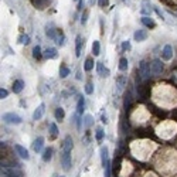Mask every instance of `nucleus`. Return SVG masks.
<instances>
[{"mask_svg": "<svg viewBox=\"0 0 177 177\" xmlns=\"http://www.w3.org/2000/svg\"><path fill=\"white\" fill-rule=\"evenodd\" d=\"M81 78H82V77H81V73L78 71V73H77V80H81Z\"/></svg>", "mask_w": 177, "mask_h": 177, "instance_id": "obj_44", "label": "nucleus"}, {"mask_svg": "<svg viewBox=\"0 0 177 177\" xmlns=\"http://www.w3.org/2000/svg\"><path fill=\"white\" fill-rule=\"evenodd\" d=\"M50 133L53 137H55L58 135V128H57L55 123H50Z\"/></svg>", "mask_w": 177, "mask_h": 177, "instance_id": "obj_32", "label": "nucleus"}, {"mask_svg": "<svg viewBox=\"0 0 177 177\" xmlns=\"http://www.w3.org/2000/svg\"><path fill=\"white\" fill-rule=\"evenodd\" d=\"M140 21H142V24L146 26L147 28H154V27H156L154 20H153L152 17H149V16H143L142 18H140Z\"/></svg>", "mask_w": 177, "mask_h": 177, "instance_id": "obj_14", "label": "nucleus"}, {"mask_svg": "<svg viewBox=\"0 0 177 177\" xmlns=\"http://www.w3.org/2000/svg\"><path fill=\"white\" fill-rule=\"evenodd\" d=\"M104 137H105V132H104V129L102 128H97V132H95V139H97V142H102L104 140Z\"/></svg>", "mask_w": 177, "mask_h": 177, "instance_id": "obj_27", "label": "nucleus"}, {"mask_svg": "<svg viewBox=\"0 0 177 177\" xmlns=\"http://www.w3.org/2000/svg\"><path fill=\"white\" fill-rule=\"evenodd\" d=\"M43 161H45V163H48L51 160V157H53V149L51 147H47V149H44L43 150Z\"/></svg>", "mask_w": 177, "mask_h": 177, "instance_id": "obj_20", "label": "nucleus"}, {"mask_svg": "<svg viewBox=\"0 0 177 177\" xmlns=\"http://www.w3.org/2000/svg\"><path fill=\"white\" fill-rule=\"evenodd\" d=\"M88 16H89L88 10H84V13H82V16H81V24H82V26L87 24V21H88Z\"/></svg>", "mask_w": 177, "mask_h": 177, "instance_id": "obj_34", "label": "nucleus"}, {"mask_svg": "<svg viewBox=\"0 0 177 177\" xmlns=\"http://www.w3.org/2000/svg\"><path fill=\"white\" fill-rule=\"evenodd\" d=\"M74 118H75L77 129H78V130H81V129H82V126H84V123H82V119L80 118V115H78V113H77V115H74Z\"/></svg>", "mask_w": 177, "mask_h": 177, "instance_id": "obj_33", "label": "nucleus"}, {"mask_svg": "<svg viewBox=\"0 0 177 177\" xmlns=\"http://www.w3.org/2000/svg\"><path fill=\"white\" fill-rule=\"evenodd\" d=\"M161 58L164 60V61H170L171 58H173V47L170 45V44H166L163 50H161Z\"/></svg>", "mask_w": 177, "mask_h": 177, "instance_id": "obj_7", "label": "nucleus"}, {"mask_svg": "<svg viewBox=\"0 0 177 177\" xmlns=\"http://www.w3.org/2000/svg\"><path fill=\"white\" fill-rule=\"evenodd\" d=\"M139 74L142 75V78L146 80V78H149L150 77V64H147L146 61H142L140 64H139Z\"/></svg>", "mask_w": 177, "mask_h": 177, "instance_id": "obj_4", "label": "nucleus"}, {"mask_svg": "<svg viewBox=\"0 0 177 177\" xmlns=\"http://www.w3.org/2000/svg\"><path fill=\"white\" fill-rule=\"evenodd\" d=\"M101 121H102V123H105V125L108 123V116H106L105 113H102V116H101Z\"/></svg>", "mask_w": 177, "mask_h": 177, "instance_id": "obj_43", "label": "nucleus"}, {"mask_svg": "<svg viewBox=\"0 0 177 177\" xmlns=\"http://www.w3.org/2000/svg\"><path fill=\"white\" fill-rule=\"evenodd\" d=\"M130 48H132V45H130V41H129V40L122 41V50H123V51H129Z\"/></svg>", "mask_w": 177, "mask_h": 177, "instance_id": "obj_36", "label": "nucleus"}, {"mask_svg": "<svg viewBox=\"0 0 177 177\" xmlns=\"http://www.w3.org/2000/svg\"><path fill=\"white\" fill-rule=\"evenodd\" d=\"M3 121L6 123H10V125H20L23 119H21V116H18L14 112H6L3 113Z\"/></svg>", "mask_w": 177, "mask_h": 177, "instance_id": "obj_1", "label": "nucleus"}, {"mask_svg": "<svg viewBox=\"0 0 177 177\" xmlns=\"http://www.w3.org/2000/svg\"><path fill=\"white\" fill-rule=\"evenodd\" d=\"M84 6H85V0H78V6H77V10H78V11H81V10L84 9Z\"/></svg>", "mask_w": 177, "mask_h": 177, "instance_id": "obj_40", "label": "nucleus"}, {"mask_svg": "<svg viewBox=\"0 0 177 177\" xmlns=\"http://www.w3.org/2000/svg\"><path fill=\"white\" fill-rule=\"evenodd\" d=\"M92 54H94V57H98L101 54V44H99L98 40H95L92 43Z\"/></svg>", "mask_w": 177, "mask_h": 177, "instance_id": "obj_25", "label": "nucleus"}, {"mask_svg": "<svg viewBox=\"0 0 177 177\" xmlns=\"http://www.w3.org/2000/svg\"><path fill=\"white\" fill-rule=\"evenodd\" d=\"M45 34L50 40H57V37H58V31H55L54 28H48V27H45Z\"/></svg>", "mask_w": 177, "mask_h": 177, "instance_id": "obj_24", "label": "nucleus"}, {"mask_svg": "<svg viewBox=\"0 0 177 177\" xmlns=\"http://www.w3.org/2000/svg\"><path fill=\"white\" fill-rule=\"evenodd\" d=\"M104 170H105L104 177H111V160H109V159H108V160L105 161V164H104Z\"/></svg>", "mask_w": 177, "mask_h": 177, "instance_id": "obj_29", "label": "nucleus"}, {"mask_svg": "<svg viewBox=\"0 0 177 177\" xmlns=\"http://www.w3.org/2000/svg\"><path fill=\"white\" fill-rule=\"evenodd\" d=\"M9 97V91L6 88H1L0 89V98L1 99H6V98Z\"/></svg>", "mask_w": 177, "mask_h": 177, "instance_id": "obj_38", "label": "nucleus"}, {"mask_svg": "<svg viewBox=\"0 0 177 177\" xmlns=\"http://www.w3.org/2000/svg\"><path fill=\"white\" fill-rule=\"evenodd\" d=\"M1 174H4L7 177H23V173L17 167H9V169L1 170Z\"/></svg>", "mask_w": 177, "mask_h": 177, "instance_id": "obj_5", "label": "nucleus"}, {"mask_svg": "<svg viewBox=\"0 0 177 177\" xmlns=\"http://www.w3.org/2000/svg\"><path fill=\"white\" fill-rule=\"evenodd\" d=\"M57 48H54V47H48L47 50H44V53H43V55L45 57L47 60H53V58H55L57 57Z\"/></svg>", "mask_w": 177, "mask_h": 177, "instance_id": "obj_15", "label": "nucleus"}, {"mask_svg": "<svg viewBox=\"0 0 177 177\" xmlns=\"http://www.w3.org/2000/svg\"><path fill=\"white\" fill-rule=\"evenodd\" d=\"M84 111H85V98L81 97L80 99H78V102H77V113L81 116V115L84 113Z\"/></svg>", "mask_w": 177, "mask_h": 177, "instance_id": "obj_19", "label": "nucleus"}, {"mask_svg": "<svg viewBox=\"0 0 177 177\" xmlns=\"http://www.w3.org/2000/svg\"><path fill=\"white\" fill-rule=\"evenodd\" d=\"M82 123H84V128H89V126L94 123V118H92V115L87 113V115L82 118Z\"/></svg>", "mask_w": 177, "mask_h": 177, "instance_id": "obj_23", "label": "nucleus"}, {"mask_svg": "<svg viewBox=\"0 0 177 177\" xmlns=\"http://www.w3.org/2000/svg\"><path fill=\"white\" fill-rule=\"evenodd\" d=\"M81 53H82V37L77 36V38H75V55L81 57Z\"/></svg>", "mask_w": 177, "mask_h": 177, "instance_id": "obj_18", "label": "nucleus"}, {"mask_svg": "<svg viewBox=\"0 0 177 177\" xmlns=\"http://www.w3.org/2000/svg\"><path fill=\"white\" fill-rule=\"evenodd\" d=\"M70 68L68 67H65L64 64L63 65H60V78H67L68 75H70Z\"/></svg>", "mask_w": 177, "mask_h": 177, "instance_id": "obj_26", "label": "nucleus"}, {"mask_svg": "<svg viewBox=\"0 0 177 177\" xmlns=\"http://www.w3.org/2000/svg\"><path fill=\"white\" fill-rule=\"evenodd\" d=\"M55 43L60 45V47H63V45L65 44V36H64V33L63 31H58V37H57Z\"/></svg>", "mask_w": 177, "mask_h": 177, "instance_id": "obj_30", "label": "nucleus"}, {"mask_svg": "<svg viewBox=\"0 0 177 177\" xmlns=\"http://www.w3.org/2000/svg\"><path fill=\"white\" fill-rule=\"evenodd\" d=\"M18 41L27 45V44H30V37H28V36L26 34V36H23V37H20V38H18Z\"/></svg>", "mask_w": 177, "mask_h": 177, "instance_id": "obj_37", "label": "nucleus"}, {"mask_svg": "<svg viewBox=\"0 0 177 177\" xmlns=\"http://www.w3.org/2000/svg\"><path fill=\"white\" fill-rule=\"evenodd\" d=\"M44 112H45V105L40 104L37 106V109L33 112V119L34 121H40L41 118H43V115H44Z\"/></svg>", "mask_w": 177, "mask_h": 177, "instance_id": "obj_10", "label": "nucleus"}, {"mask_svg": "<svg viewBox=\"0 0 177 177\" xmlns=\"http://www.w3.org/2000/svg\"><path fill=\"white\" fill-rule=\"evenodd\" d=\"M108 1H109V0H98V4H99L101 7H105V6L108 4Z\"/></svg>", "mask_w": 177, "mask_h": 177, "instance_id": "obj_42", "label": "nucleus"}, {"mask_svg": "<svg viewBox=\"0 0 177 177\" xmlns=\"http://www.w3.org/2000/svg\"><path fill=\"white\" fill-rule=\"evenodd\" d=\"M104 64H102V63H101V61H99V63H97V71H98V74H99V75H101V73H102V71H104Z\"/></svg>", "mask_w": 177, "mask_h": 177, "instance_id": "obj_39", "label": "nucleus"}, {"mask_svg": "<svg viewBox=\"0 0 177 177\" xmlns=\"http://www.w3.org/2000/svg\"><path fill=\"white\" fill-rule=\"evenodd\" d=\"M33 57H34V58H37V60H40L41 57H43V53H41V47H40V45H36V47L33 48Z\"/></svg>", "mask_w": 177, "mask_h": 177, "instance_id": "obj_31", "label": "nucleus"}, {"mask_svg": "<svg viewBox=\"0 0 177 177\" xmlns=\"http://www.w3.org/2000/svg\"><path fill=\"white\" fill-rule=\"evenodd\" d=\"M55 177H58V176H55ZM60 177H64V176H60Z\"/></svg>", "mask_w": 177, "mask_h": 177, "instance_id": "obj_46", "label": "nucleus"}, {"mask_svg": "<svg viewBox=\"0 0 177 177\" xmlns=\"http://www.w3.org/2000/svg\"><path fill=\"white\" fill-rule=\"evenodd\" d=\"M61 166L65 171L71 169L73 166V159H71V152H67V150H63L61 153Z\"/></svg>", "mask_w": 177, "mask_h": 177, "instance_id": "obj_2", "label": "nucleus"}, {"mask_svg": "<svg viewBox=\"0 0 177 177\" xmlns=\"http://www.w3.org/2000/svg\"><path fill=\"white\" fill-rule=\"evenodd\" d=\"M109 74H111V71H109L108 68H104V71L101 73V77H105V78H106V77H109Z\"/></svg>", "mask_w": 177, "mask_h": 177, "instance_id": "obj_41", "label": "nucleus"}, {"mask_svg": "<svg viewBox=\"0 0 177 177\" xmlns=\"http://www.w3.org/2000/svg\"><path fill=\"white\" fill-rule=\"evenodd\" d=\"M153 10H154V7L152 6L150 0H142V9H140V13H142L143 16L152 14Z\"/></svg>", "mask_w": 177, "mask_h": 177, "instance_id": "obj_6", "label": "nucleus"}, {"mask_svg": "<svg viewBox=\"0 0 177 177\" xmlns=\"http://www.w3.org/2000/svg\"><path fill=\"white\" fill-rule=\"evenodd\" d=\"M126 84H128L126 77H125V75H119V77L116 78V89H118V92H122L123 88L126 87Z\"/></svg>", "mask_w": 177, "mask_h": 177, "instance_id": "obj_12", "label": "nucleus"}, {"mask_svg": "<svg viewBox=\"0 0 177 177\" xmlns=\"http://www.w3.org/2000/svg\"><path fill=\"white\" fill-rule=\"evenodd\" d=\"M43 147H44V137L38 136L37 139H34V142H33V145H31L33 150L36 153H40L41 150H43Z\"/></svg>", "mask_w": 177, "mask_h": 177, "instance_id": "obj_8", "label": "nucleus"}, {"mask_svg": "<svg viewBox=\"0 0 177 177\" xmlns=\"http://www.w3.org/2000/svg\"><path fill=\"white\" fill-rule=\"evenodd\" d=\"M84 89H85V94H87V95H92V94H94V85H92L91 82H88Z\"/></svg>", "mask_w": 177, "mask_h": 177, "instance_id": "obj_35", "label": "nucleus"}, {"mask_svg": "<svg viewBox=\"0 0 177 177\" xmlns=\"http://www.w3.org/2000/svg\"><path fill=\"white\" fill-rule=\"evenodd\" d=\"M128 68H129V61H128V58H125V57H122L121 60H119V71H128Z\"/></svg>", "mask_w": 177, "mask_h": 177, "instance_id": "obj_22", "label": "nucleus"}, {"mask_svg": "<svg viewBox=\"0 0 177 177\" xmlns=\"http://www.w3.org/2000/svg\"><path fill=\"white\" fill-rule=\"evenodd\" d=\"M74 147V142H73V137L70 135H67L64 139V143H63V150H67V152H71Z\"/></svg>", "mask_w": 177, "mask_h": 177, "instance_id": "obj_13", "label": "nucleus"}, {"mask_svg": "<svg viewBox=\"0 0 177 177\" xmlns=\"http://www.w3.org/2000/svg\"><path fill=\"white\" fill-rule=\"evenodd\" d=\"M23 88H24L23 80H16L13 82V92H14V94H20V92L23 91Z\"/></svg>", "mask_w": 177, "mask_h": 177, "instance_id": "obj_17", "label": "nucleus"}, {"mask_svg": "<svg viewBox=\"0 0 177 177\" xmlns=\"http://www.w3.org/2000/svg\"><path fill=\"white\" fill-rule=\"evenodd\" d=\"M95 1H97V0H91V3H92V4H94V3H95Z\"/></svg>", "mask_w": 177, "mask_h": 177, "instance_id": "obj_45", "label": "nucleus"}, {"mask_svg": "<svg viewBox=\"0 0 177 177\" xmlns=\"http://www.w3.org/2000/svg\"><path fill=\"white\" fill-rule=\"evenodd\" d=\"M150 73L152 75H160L163 73V64H161L160 60H153L152 64H150Z\"/></svg>", "mask_w": 177, "mask_h": 177, "instance_id": "obj_3", "label": "nucleus"}, {"mask_svg": "<svg viewBox=\"0 0 177 177\" xmlns=\"http://www.w3.org/2000/svg\"><path fill=\"white\" fill-rule=\"evenodd\" d=\"M147 38V31L146 30H136V31L133 33V40L137 41V43H140V41H145Z\"/></svg>", "mask_w": 177, "mask_h": 177, "instance_id": "obj_11", "label": "nucleus"}, {"mask_svg": "<svg viewBox=\"0 0 177 177\" xmlns=\"http://www.w3.org/2000/svg\"><path fill=\"white\" fill-rule=\"evenodd\" d=\"M54 118H55L57 121H64V118H65V112H64V109L61 108V106H58V108H55V112H54Z\"/></svg>", "mask_w": 177, "mask_h": 177, "instance_id": "obj_21", "label": "nucleus"}, {"mask_svg": "<svg viewBox=\"0 0 177 177\" xmlns=\"http://www.w3.org/2000/svg\"><path fill=\"white\" fill-rule=\"evenodd\" d=\"M14 149H16V152L17 154L23 159V160H28L30 159V154H28V150L26 149L24 146H21V145H14Z\"/></svg>", "mask_w": 177, "mask_h": 177, "instance_id": "obj_9", "label": "nucleus"}, {"mask_svg": "<svg viewBox=\"0 0 177 177\" xmlns=\"http://www.w3.org/2000/svg\"><path fill=\"white\" fill-rule=\"evenodd\" d=\"M94 67H97V63L94 61V58L92 57H88L87 60H85V64H84V70L85 71H92L94 70Z\"/></svg>", "mask_w": 177, "mask_h": 177, "instance_id": "obj_16", "label": "nucleus"}, {"mask_svg": "<svg viewBox=\"0 0 177 177\" xmlns=\"http://www.w3.org/2000/svg\"><path fill=\"white\" fill-rule=\"evenodd\" d=\"M75 1H77V0H75Z\"/></svg>", "mask_w": 177, "mask_h": 177, "instance_id": "obj_47", "label": "nucleus"}, {"mask_svg": "<svg viewBox=\"0 0 177 177\" xmlns=\"http://www.w3.org/2000/svg\"><path fill=\"white\" fill-rule=\"evenodd\" d=\"M108 160V147L102 146L101 147V161H102V166L105 164V161Z\"/></svg>", "mask_w": 177, "mask_h": 177, "instance_id": "obj_28", "label": "nucleus"}]
</instances>
